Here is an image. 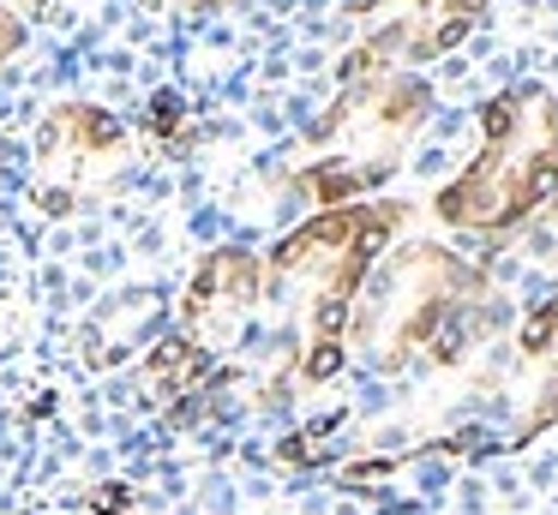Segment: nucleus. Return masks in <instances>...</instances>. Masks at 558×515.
<instances>
[{"instance_id":"1","label":"nucleus","mask_w":558,"mask_h":515,"mask_svg":"<svg viewBox=\"0 0 558 515\" xmlns=\"http://www.w3.org/2000/svg\"><path fill=\"white\" fill-rule=\"evenodd\" d=\"M558 186V96L541 84H510L481 108V150L433 198L438 222L505 234L529 222Z\"/></svg>"},{"instance_id":"2","label":"nucleus","mask_w":558,"mask_h":515,"mask_svg":"<svg viewBox=\"0 0 558 515\" xmlns=\"http://www.w3.org/2000/svg\"><path fill=\"white\" fill-rule=\"evenodd\" d=\"M397 228H402V204H337V210H318L313 222H301L270 252V275L306 287V347H301L306 383H325L342 371L354 294L373 275L378 252L390 246Z\"/></svg>"},{"instance_id":"3","label":"nucleus","mask_w":558,"mask_h":515,"mask_svg":"<svg viewBox=\"0 0 558 515\" xmlns=\"http://www.w3.org/2000/svg\"><path fill=\"white\" fill-rule=\"evenodd\" d=\"M426 108H433V84L421 72H373V78L342 84L330 114L313 126V156L301 168V192L318 198L325 210L354 204L373 192L378 180L397 174L409 138L421 132Z\"/></svg>"},{"instance_id":"4","label":"nucleus","mask_w":558,"mask_h":515,"mask_svg":"<svg viewBox=\"0 0 558 515\" xmlns=\"http://www.w3.org/2000/svg\"><path fill=\"white\" fill-rule=\"evenodd\" d=\"M481 294V275L445 246H402L385 270L361 282V306L349 318V342L366 347L378 371L409 366L421 347L438 342L450 318Z\"/></svg>"},{"instance_id":"5","label":"nucleus","mask_w":558,"mask_h":515,"mask_svg":"<svg viewBox=\"0 0 558 515\" xmlns=\"http://www.w3.org/2000/svg\"><path fill=\"white\" fill-rule=\"evenodd\" d=\"M493 0H342L354 42L342 54V84L373 72H409V60H438L486 19Z\"/></svg>"},{"instance_id":"6","label":"nucleus","mask_w":558,"mask_h":515,"mask_svg":"<svg viewBox=\"0 0 558 515\" xmlns=\"http://www.w3.org/2000/svg\"><path fill=\"white\" fill-rule=\"evenodd\" d=\"M126 150H133V132H126V120H114L109 108H90V102L49 108L43 126H37V186H31L37 210L66 216L85 198L90 180L126 162Z\"/></svg>"},{"instance_id":"7","label":"nucleus","mask_w":558,"mask_h":515,"mask_svg":"<svg viewBox=\"0 0 558 515\" xmlns=\"http://www.w3.org/2000/svg\"><path fill=\"white\" fill-rule=\"evenodd\" d=\"M258 282H265V270H258L253 252H234V246L210 252V258L198 263V275L186 282L181 335H186V342H198L205 354L229 347L234 335L246 330L253 306H258Z\"/></svg>"},{"instance_id":"8","label":"nucleus","mask_w":558,"mask_h":515,"mask_svg":"<svg viewBox=\"0 0 558 515\" xmlns=\"http://www.w3.org/2000/svg\"><path fill=\"white\" fill-rule=\"evenodd\" d=\"M517 347H522L529 359L553 354V347H558V299H546L541 311H529V318H522V335H517Z\"/></svg>"},{"instance_id":"9","label":"nucleus","mask_w":558,"mask_h":515,"mask_svg":"<svg viewBox=\"0 0 558 515\" xmlns=\"http://www.w3.org/2000/svg\"><path fill=\"white\" fill-rule=\"evenodd\" d=\"M150 132H157L162 144H181V132H186V102H181V90H157L150 96Z\"/></svg>"},{"instance_id":"10","label":"nucleus","mask_w":558,"mask_h":515,"mask_svg":"<svg viewBox=\"0 0 558 515\" xmlns=\"http://www.w3.org/2000/svg\"><path fill=\"white\" fill-rule=\"evenodd\" d=\"M337 431V419H318V426H306V431H294L289 443H282V462H318L325 455V438Z\"/></svg>"},{"instance_id":"11","label":"nucleus","mask_w":558,"mask_h":515,"mask_svg":"<svg viewBox=\"0 0 558 515\" xmlns=\"http://www.w3.org/2000/svg\"><path fill=\"white\" fill-rule=\"evenodd\" d=\"M25 48V12H13L7 0H0V66Z\"/></svg>"},{"instance_id":"12","label":"nucleus","mask_w":558,"mask_h":515,"mask_svg":"<svg viewBox=\"0 0 558 515\" xmlns=\"http://www.w3.org/2000/svg\"><path fill=\"white\" fill-rule=\"evenodd\" d=\"M90 510H97V515H126V510H133V491H126L121 479H109V486L90 491Z\"/></svg>"},{"instance_id":"13","label":"nucleus","mask_w":558,"mask_h":515,"mask_svg":"<svg viewBox=\"0 0 558 515\" xmlns=\"http://www.w3.org/2000/svg\"><path fill=\"white\" fill-rule=\"evenodd\" d=\"M534 240L546 246V258H558V186L546 192V204H541V228H534Z\"/></svg>"},{"instance_id":"14","label":"nucleus","mask_w":558,"mask_h":515,"mask_svg":"<svg viewBox=\"0 0 558 515\" xmlns=\"http://www.w3.org/2000/svg\"><path fill=\"white\" fill-rule=\"evenodd\" d=\"M7 7H13V12H31V7H43V0H7Z\"/></svg>"},{"instance_id":"15","label":"nucleus","mask_w":558,"mask_h":515,"mask_svg":"<svg viewBox=\"0 0 558 515\" xmlns=\"http://www.w3.org/2000/svg\"><path fill=\"white\" fill-rule=\"evenodd\" d=\"M174 7H222V0H174Z\"/></svg>"}]
</instances>
